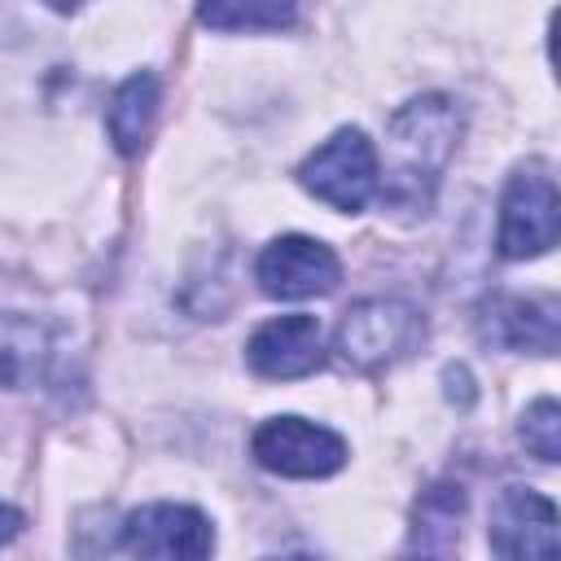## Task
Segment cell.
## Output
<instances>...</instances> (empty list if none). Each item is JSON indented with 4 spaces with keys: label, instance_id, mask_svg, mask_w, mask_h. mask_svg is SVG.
<instances>
[{
    "label": "cell",
    "instance_id": "1",
    "mask_svg": "<svg viewBox=\"0 0 561 561\" xmlns=\"http://www.w3.org/2000/svg\"><path fill=\"white\" fill-rule=\"evenodd\" d=\"M456 136L460 110L443 92H425L394 110L386 127V175H377L381 202L403 215H425L434 206V188L456 149Z\"/></svg>",
    "mask_w": 561,
    "mask_h": 561
},
{
    "label": "cell",
    "instance_id": "2",
    "mask_svg": "<svg viewBox=\"0 0 561 561\" xmlns=\"http://www.w3.org/2000/svg\"><path fill=\"white\" fill-rule=\"evenodd\" d=\"M377 149L359 127H337L324 145H316L302 167H298V184L320 197L333 210H364L377 193Z\"/></svg>",
    "mask_w": 561,
    "mask_h": 561
},
{
    "label": "cell",
    "instance_id": "3",
    "mask_svg": "<svg viewBox=\"0 0 561 561\" xmlns=\"http://www.w3.org/2000/svg\"><path fill=\"white\" fill-rule=\"evenodd\" d=\"M557 232H561V202L548 167L543 162L517 167L500 197V228H495L500 259H539L557 245Z\"/></svg>",
    "mask_w": 561,
    "mask_h": 561
},
{
    "label": "cell",
    "instance_id": "4",
    "mask_svg": "<svg viewBox=\"0 0 561 561\" xmlns=\"http://www.w3.org/2000/svg\"><path fill=\"white\" fill-rule=\"evenodd\" d=\"M416 337H421L416 307H408L403 298H364L342 311L333 351L342 364L373 373V368H386L399 355H408L416 346Z\"/></svg>",
    "mask_w": 561,
    "mask_h": 561
},
{
    "label": "cell",
    "instance_id": "5",
    "mask_svg": "<svg viewBox=\"0 0 561 561\" xmlns=\"http://www.w3.org/2000/svg\"><path fill=\"white\" fill-rule=\"evenodd\" d=\"M250 451L267 473L280 478H329L346 465V443L307 416L263 421L250 438Z\"/></svg>",
    "mask_w": 561,
    "mask_h": 561
},
{
    "label": "cell",
    "instance_id": "6",
    "mask_svg": "<svg viewBox=\"0 0 561 561\" xmlns=\"http://www.w3.org/2000/svg\"><path fill=\"white\" fill-rule=\"evenodd\" d=\"M118 548L131 557H158V561H197L210 557L215 530L210 517L188 508V504H145L123 517L118 526Z\"/></svg>",
    "mask_w": 561,
    "mask_h": 561
},
{
    "label": "cell",
    "instance_id": "7",
    "mask_svg": "<svg viewBox=\"0 0 561 561\" xmlns=\"http://www.w3.org/2000/svg\"><path fill=\"white\" fill-rule=\"evenodd\" d=\"M254 280L267 298H320L342 280V263L324 241L289 232L263 245L254 263Z\"/></svg>",
    "mask_w": 561,
    "mask_h": 561
},
{
    "label": "cell",
    "instance_id": "8",
    "mask_svg": "<svg viewBox=\"0 0 561 561\" xmlns=\"http://www.w3.org/2000/svg\"><path fill=\"white\" fill-rule=\"evenodd\" d=\"M486 539L508 561H557V504L530 486H504L491 504Z\"/></svg>",
    "mask_w": 561,
    "mask_h": 561
},
{
    "label": "cell",
    "instance_id": "9",
    "mask_svg": "<svg viewBox=\"0 0 561 561\" xmlns=\"http://www.w3.org/2000/svg\"><path fill=\"white\" fill-rule=\"evenodd\" d=\"M245 359L267 381H298V377L316 373L324 364L320 320L307 311H294V316H276V320L259 324L245 342Z\"/></svg>",
    "mask_w": 561,
    "mask_h": 561
},
{
    "label": "cell",
    "instance_id": "10",
    "mask_svg": "<svg viewBox=\"0 0 561 561\" xmlns=\"http://www.w3.org/2000/svg\"><path fill=\"white\" fill-rule=\"evenodd\" d=\"M478 337L500 351H530L552 355L557 351V298H517L500 294L482 302L478 311Z\"/></svg>",
    "mask_w": 561,
    "mask_h": 561
},
{
    "label": "cell",
    "instance_id": "11",
    "mask_svg": "<svg viewBox=\"0 0 561 561\" xmlns=\"http://www.w3.org/2000/svg\"><path fill=\"white\" fill-rule=\"evenodd\" d=\"M48 368H53V329L31 311L0 307V386L4 390L35 386L48 377Z\"/></svg>",
    "mask_w": 561,
    "mask_h": 561
},
{
    "label": "cell",
    "instance_id": "12",
    "mask_svg": "<svg viewBox=\"0 0 561 561\" xmlns=\"http://www.w3.org/2000/svg\"><path fill=\"white\" fill-rule=\"evenodd\" d=\"M153 118H158V79L149 70L123 79L105 105V127H110V140L123 158H136L153 131Z\"/></svg>",
    "mask_w": 561,
    "mask_h": 561
},
{
    "label": "cell",
    "instance_id": "13",
    "mask_svg": "<svg viewBox=\"0 0 561 561\" xmlns=\"http://www.w3.org/2000/svg\"><path fill=\"white\" fill-rule=\"evenodd\" d=\"M197 18L210 31H289L298 0H197Z\"/></svg>",
    "mask_w": 561,
    "mask_h": 561
},
{
    "label": "cell",
    "instance_id": "14",
    "mask_svg": "<svg viewBox=\"0 0 561 561\" xmlns=\"http://www.w3.org/2000/svg\"><path fill=\"white\" fill-rule=\"evenodd\" d=\"M465 513V491L451 482H434L416 500V526H412V548L434 552V535H443V552L456 543V522Z\"/></svg>",
    "mask_w": 561,
    "mask_h": 561
},
{
    "label": "cell",
    "instance_id": "15",
    "mask_svg": "<svg viewBox=\"0 0 561 561\" xmlns=\"http://www.w3.org/2000/svg\"><path fill=\"white\" fill-rule=\"evenodd\" d=\"M522 443L543 465L561 460V408H557V399L543 394V399H535L526 408V416H522Z\"/></svg>",
    "mask_w": 561,
    "mask_h": 561
},
{
    "label": "cell",
    "instance_id": "16",
    "mask_svg": "<svg viewBox=\"0 0 561 561\" xmlns=\"http://www.w3.org/2000/svg\"><path fill=\"white\" fill-rule=\"evenodd\" d=\"M443 381H447V399H451V403H460V408L473 403V381H469L465 364H451V368L443 373Z\"/></svg>",
    "mask_w": 561,
    "mask_h": 561
},
{
    "label": "cell",
    "instance_id": "17",
    "mask_svg": "<svg viewBox=\"0 0 561 561\" xmlns=\"http://www.w3.org/2000/svg\"><path fill=\"white\" fill-rule=\"evenodd\" d=\"M22 522H26V517H22L13 504H0V548L13 543V539L22 535Z\"/></svg>",
    "mask_w": 561,
    "mask_h": 561
},
{
    "label": "cell",
    "instance_id": "18",
    "mask_svg": "<svg viewBox=\"0 0 561 561\" xmlns=\"http://www.w3.org/2000/svg\"><path fill=\"white\" fill-rule=\"evenodd\" d=\"M44 4H48V9H57V13H75L83 0H44Z\"/></svg>",
    "mask_w": 561,
    "mask_h": 561
}]
</instances>
